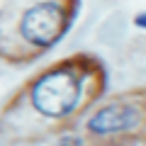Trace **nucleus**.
Segmentation results:
<instances>
[{
  "label": "nucleus",
  "mask_w": 146,
  "mask_h": 146,
  "mask_svg": "<svg viewBox=\"0 0 146 146\" xmlns=\"http://www.w3.org/2000/svg\"><path fill=\"white\" fill-rule=\"evenodd\" d=\"M80 98V80L68 68H58L36 80L32 90L34 107L46 117H63L68 115Z\"/></svg>",
  "instance_id": "1"
},
{
  "label": "nucleus",
  "mask_w": 146,
  "mask_h": 146,
  "mask_svg": "<svg viewBox=\"0 0 146 146\" xmlns=\"http://www.w3.org/2000/svg\"><path fill=\"white\" fill-rule=\"evenodd\" d=\"M63 27H66V15L58 5L51 3H39L29 7L22 17V34L36 46H51L61 39Z\"/></svg>",
  "instance_id": "2"
},
{
  "label": "nucleus",
  "mask_w": 146,
  "mask_h": 146,
  "mask_svg": "<svg viewBox=\"0 0 146 146\" xmlns=\"http://www.w3.org/2000/svg\"><path fill=\"white\" fill-rule=\"evenodd\" d=\"M136 124V110L129 105H110L100 110L95 117L88 119V129L95 134H112V131H124Z\"/></svg>",
  "instance_id": "3"
},
{
  "label": "nucleus",
  "mask_w": 146,
  "mask_h": 146,
  "mask_svg": "<svg viewBox=\"0 0 146 146\" xmlns=\"http://www.w3.org/2000/svg\"><path fill=\"white\" fill-rule=\"evenodd\" d=\"M58 146H83V144H80L78 136H66V139H61V144H58Z\"/></svg>",
  "instance_id": "4"
},
{
  "label": "nucleus",
  "mask_w": 146,
  "mask_h": 146,
  "mask_svg": "<svg viewBox=\"0 0 146 146\" xmlns=\"http://www.w3.org/2000/svg\"><path fill=\"white\" fill-rule=\"evenodd\" d=\"M136 25H139V27H146V15H139V17H136Z\"/></svg>",
  "instance_id": "5"
}]
</instances>
